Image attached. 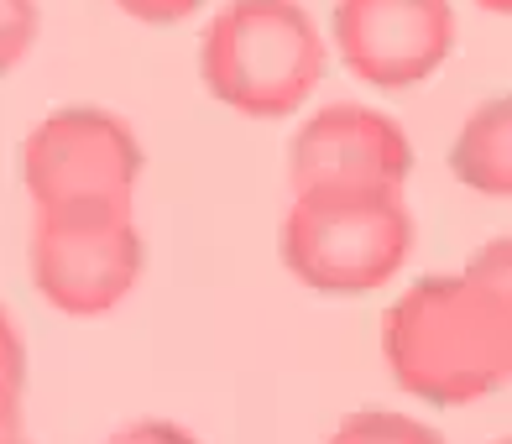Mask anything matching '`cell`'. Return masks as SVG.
Here are the masks:
<instances>
[{
    "label": "cell",
    "instance_id": "52a82bcc",
    "mask_svg": "<svg viewBox=\"0 0 512 444\" xmlns=\"http://www.w3.org/2000/svg\"><path fill=\"white\" fill-rule=\"evenodd\" d=\"M413 173V147L392 115L335 100L314 110L293 136L288 178L304 189H403Z\"/></svg>",
    "mask_w": 512,
    "mask_h": 444
},
{
    "label": "cell",
    "instance_id": "9a60e30c",
    "mask_svg": "<svg viewBox=\"0 0 512 444\" xmlns=\"http://www.w3.org/2000/svg\"><path fill=\"white\" fill-rule=\"evenodd\" d=\"M476 6H481V11H497V16H507V11H512V0H476Z\"/></svg>",
    "mask_w": 512,
    "mask_h": 444
},
{
    "label": "cell",
    "instance_id": "7a4b0ae2",
    "mask_svg": "<svg viewBox=\"0 0 512 444\" xmlns=\"http://www.w3.org/2000/svg\"><path fill=\"white\" fill-rule=\"evenodd\" d=\"M209 95L251 121H283L324 79V37L298 0H230L199 42Z\"/></svg>",
    "mask_w": 512,
    "mask_h": 444
},
{
    "label": "cell",
    "instance_id": "6da1fadb",
    "mask_svg": "<svg viewBox=\"0 0 512 444\" xmlns=\"http://www.w3.org/2000/svg\"><path fill=\"white\" fill-rule=\"evenodd\" d=\"M512 246L486 241L465 272L424 277L382 319L387 371L408 397L460 408L507 387L512 371Z\"/></svg>",
    "mask_w": 512,
    "mask_h": 444
},
{
    "label": "cell",
    "instance_id": "8992f818",
    "mask_svg": "<svg viewBox=\"0 0 512 444\" xmlns=\"http://www.w3.org/2000/svg\"><path fill=\"white\" fill-rule=\"evenodd\" d=\"M335 48L361 84L398 95L450 58L455 11L450 0H335Z\"/></svg>",
    "mask_w": 512,
    "mask_h": 444
},
{
    "label": "cell",
    "instance_id": "5b68a950",
    "mask_svg": "<svg viewBox=\"0 0 512 444\" xmlns=\"http://www.w3.org/2000/svg\"><path fill=\"white\" fill-rule=\"evenodd\" d=\"M147 157L136 131L100 105L53 110L21 142V183L37 209L63 204H131Z\"/></svg>",
    "mask_w": 512,
    "mask_h": 444
},
{
    "label": "cell",
    "instance_id": "9c48e42d",
    "mask_svg": "<svg viewBox=\"0 0 512 444\" xmlns=\"http://www.w3.org/2000/svg\"><path fill=\"white\" fill-rule=\"evenodd\" d=\"M324 444H445V439H439L429 424H418V418L366 408V413L340 418V424H335V434L324 439Z\"/></svg>",
    "mask_w": 512,
    "mask_h": 444
},
{
    "label": "cell",
    "instance_id": "3957f363",
    "mask_svg": "<svg viewBox=\"0 0 512 444\" xmlns=\"http://www.w3.org/2000/svg\"><path fill=\"white\" fill-rule=\"evenodd\" d=\"M283 267L314 293L356 298L403 272L413 215L403 189H304L283 215Z\"/></svg>",
    "mask_w": 512,
    "mask_h": 444
},
{
    "label": "cell",
    "instance_id": "7c38bea8",
    "mask_svg": "<svg viewBox=\"0 0 512 444\" xmlns=\"http://www.w3.org/2000/svg\"><path fill=\"white\" fill-rule=\"evenodd\" d=\"M105 444H199V439L183 434V429H173V424H162V418H136V424L115 429Z\"/></svg>",
    "mask_w": 512,
    "mask_h": 444
},
{
    "label": "cell",
    "instance_id": "ba28073f",
    "mask_svg": "<svg viewBox=\"0 0 512 444\" xmlns=\"http://www.w3.org/2000/svg\"><path fill=\"white\" fill-rule=\"evenodd\" d=\"M450 173L476 194H492V199L512 194V105H507V95L486 100L460 126L455 147H450Z\"/></svg>",
    "mask_w": 512,
    "mask_h": 444
},
{
    "label": "cell",
    "instance_id": "5bb4252c",
    "mask_svg": "<svg viewBox=\"0 0 512 444\" xmlns=\"http://www.w3.org/2000/svg\"><path fill=\"white\" fill-rule=\"evenodd\" d=\"M21 439V387L0 382V444H16Z\"/></svg>",
    "mask_w": 512,
    "mask_h": 444
},
{
    "label": "cell",
    "instance_id": "4fadbf2b",
    "mask_svg": "<svg viewBox=\"0 0 512 444\" xmlns=\"http://www.w3.org/2000/svg\"><path fill=\"white\" fill-rule=\"evenodd\" d=\"M21 377H27V350H21L16 319L0 309V382H6V387H21Z\"/></svg>",
    "mask_w": 512,
    "mask_h": 444
},
{
    "label": "cell",
    "instance_id": "30bf717a",
    "mask_svg": "<svg viewBox=\"0 0 512 444\" xmlns=\"http://www.w3.org/2000/svg\"><path fill=\"white\" fill-rule=\"evenodd\" d=\"M37 42V0H0V74L32 53Z\"/></svg>",
    "mask_w": 512,
    "mask_h": 444
},
{
    "label": "cell",
    "instance_id": "8fae6325",
    "mask_svg": "<svg viewBox=\"0 0 512 444\" xmlns=\"http://www.w3.org/2000/svg\"><path fill=\"white\" fill-rule=\"evenodd\" d=\"M126 16H136V21H147V27H173V21H183V16H194L204 0H115Z\"/></svg>",
    "mask_w": 512,
    "mask_h": 444
},
{
    "label": "cell",
    "instance_id": "2e32d148",
    "mask_svg": "<svg viewBox=\"0 0 512 444\" xmlns=\"http://www.w3.org/2000/svg\"><path fill=\"white\" fill-rule=\"evenodd\" d=\"M16 444H21V439H16Z\"/></svg>",
    "mask_w": 512,
    "mask_h": 444
},
{
    "label": "cell",
    "instance_id": "277c9868",
    "mask_svg": "<svg viewBox=\"0 0 512 444\" xmlns=\"http://www.w3.org/2000/svg\"><path fill=\"white\" fill-rule=\"evenodd\" d=\"M27 251L37 293L74 319H95L126 303L147 267V241L131 220V204L37 209Z\"/></svg>",
    "mask_w": 512,
    "mask_h": 444
}]
</instances>
